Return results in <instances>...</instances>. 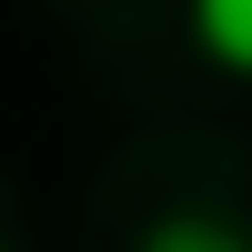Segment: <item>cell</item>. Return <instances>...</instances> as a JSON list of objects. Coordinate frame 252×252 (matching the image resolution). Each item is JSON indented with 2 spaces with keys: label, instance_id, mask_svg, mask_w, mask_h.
Wrapping results in <instances>:
<instances>
[{
  "label": "cell",
  "instance_id": "6da1fadb",
  "mask_svg": "<svg viewBox=\"0 0 252 252\" xmlns=\"http://www.w3.org/2000/svg\"><path fill=\"white\" fill-rule=\"evenodd\" d=\"M192 40L222 71H252V0H192Z\"/></svg>",
  "mask_w": 252,
  "mask_h": 252
},
{
  "label": "cell",
  "instance_id": "7a4b0ae2",
  "mask_svg": "<svg viewBox=\"0 0 252 252\" xmlns=\"http://www.w3.org/2000/svg\"><path fill=\"white\" fill-rule=\"evenodd\" d=\"M141 252H252L232 222H212V212H172V222H152L141 232Z\"/></svg>",
  "mask_w": 252,
  "mask_h": 252
}]
</instances>
